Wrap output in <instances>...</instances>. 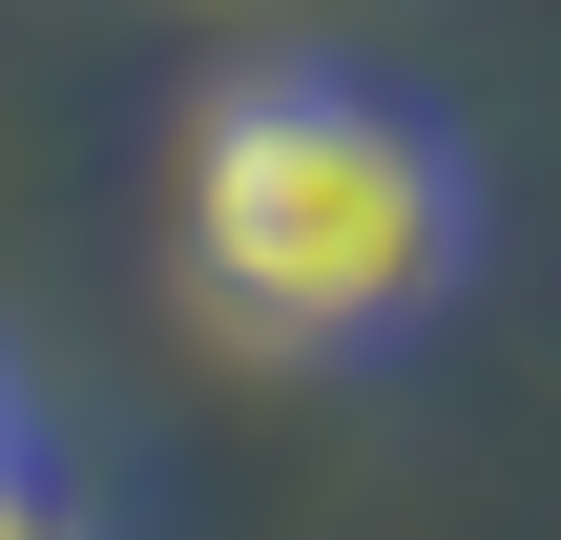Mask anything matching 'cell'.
Listing matches in <instances>:
<instances>
[{
    "instance_id": "1",
    "label": "cell",
    "mask_w": 561,
    "mask_h": 540,
    "mask_svg": "<svg viewBox=\"0 0 561 540\" xmlns=\"http://www.w3.org/2000/svg\"><path fill=\"white\" fill-rule=\"evenodd\" d=\"M187 291L250 354H375L458 291V166L354 83H229L187 125Z\"/></svg>"
},
{
    "instance_id": "2",
    "label": "cell",
    "mask_w": 561,
    "mask_h": 540,
    "mask_svg": "<svg viewBox=\"0 0 561 540\" xmlns=\"http://www.w3.org/2000/svg\"><path fill=\"white\" fill-rule=\"evenodd\" d=\"M0 540H83V520H62V479H21V458H0Z\"/></svg>"
}]
</instances>
